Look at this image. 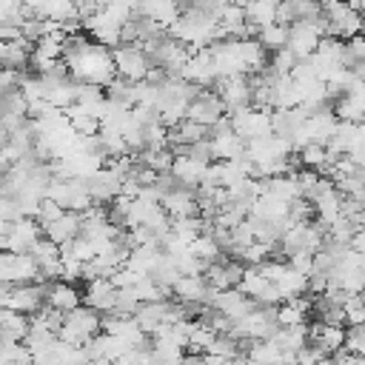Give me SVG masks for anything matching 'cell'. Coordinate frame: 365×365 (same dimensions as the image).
Instances as JSON below:
<instances>
[{"label": "cell", "instance_id": "cell-1", "mask_svg": "<svg viewBox=\"0 0 365 365\" xmlns=\"http://www.w3.org/2000/svg\"><path fill=\"white\" fill-rule=\"evenodd\" d=\"M63 63L68 66V74L77 83L106 86L117 74L114 71L111 51L103 43H91L86 34H74V31H66V40H63Z\"/></svg>", "mask_w": 365, "mask_h": 365}, {"label": "cell", "instance_id": "cell-2", "mask_svg": "<svg viewBox=\"0 0 365 365\" xmlns=\"http://www.w3.org/2000/svg\"><path fill=\"white\" fill-rule=\"evenodd\" d=\"M128 17H131V14H128L125 9L111 6V3H103L94 14H88V17L83 20V29H86L97 43L114 48V46L120 43V31H123V23H125Z\"/></svg>", "mask_w": 365, "mask_h": 365}, {"label": "cell", "instance_id": "cell-3", "mask_svg": "<svg viewBox=\"0 0 365 365\" xmlns=\"http://www.w3.org/2000/svg\"><path fill=\"white\" fill-rule=\"evenodd\" d=\"M100 322H103L100 311H94L86 302H80V305H74L71 311L63 314V325H60L57 336L71 342V345H83L86 339H91L100 331Z\"/></svg>", "mask_w": 365, "mask_h": 365}, {"label": "cell", "instance_id": "cell-4", "mask_svg": "<svg viewBox=\"0 0 365 365\" xmlns=\"http://www.w3.org/2000/svg\"><path fill=\"white\" fill-rule=\"evenodd\" d=\"M322 240H325V225L317 220V222H311V220H297V222H291L288 228H285V234L279 237V248H282V254L285 257H291V254H299V251H317L319 245H322Z\"/></svg>", "mask_w": 365, "mask_h": 365}, {"label": "cell", "instance_id": "cell-5", "mask_svg": "<svg viewBox=\"0 0 365 365\" xmlns=\"http://www.w3.org/2000/svg\"><path fill=\"white\" fill-rule=\"evenodd\" d=\"M322 17L328 23V34L348 40L362 31L365 14H359L348 0H322Z\"/></svg>", "mask_w": 365, "mask_h": 365}, {"label": "cell", "instance_id": "cell-6", "mask_svg": "<svg viewBox=\"0 0 365 365\" xmlns=\"http://www.w3.org/2000/svg\"><path fill=\"white\" fill-rule=\"evenodd\" d=\"M111 60H114V71L125 80H143L151 68V57L140 43H117L111 48Z\"/></svg>", "mask_w": 365, "mask_h": 365}, {"label": "cell", "instance_id": "cell-7", "mask_svg": "<svg viewBox=\"0 0 365 365\" xmlns=\"http://www.w3.org/2000/svg\"><path fill=\"white\" fill-rule=\"evenodd\" d=\"M228 123L231 128L248 143L254 137H265V134H274V125H271V108H257V106H245V108H237L228 114Z\"/></svg>", "mask_w": 365, "mask_h": 365}, {"label": "cell", "instance_id": "cell-8", "mask_svg": "<svg viewBox=\"0 0 365 365\" xmlns=\"http://www.w3.org/2000/svg\"><path fill=\"white\" fill-rule=\"evenodd\" d=\"M46 302V282L31 279V282H14L9 285V291L0 297V305L23 311V314H37Z\"/></svg>", "mask_w": 365, "mask_h": 365}, {"label": "cell", "instance_id": "cell-9", "mask_svg": "<svg viewBox=\"0 0 365 365\" xmlns=\"http://www.w3.org/2000/svg\"><path fill=\"white\" fill-rule=\"evenodd\" d=\"M225 111H237V108H245L251 106V77L248 74H228V77H217L214 83Z\"/></svg>", "mask_w": 365, "mask_h": 365}, {"label": "cell", "instance_id": "cell-10", "mask_svg": "<svg viewBox=\"0 0 365 365\" xmlns=\"http://www.w3.org/2000/svg\"><path fill=\"white\" fill-rule=\"evenodd\" d=\"M37 262L31 254H17V251H0V279L3 282H31L37 279Z\"/></svg>", "mask_w": 365, "mask_h": 365}, {"label": "cell", "instance_id": "cell-11", "mask_svg": "<svg viewBox=\"0 0 365 365\" xmlns=\"http://www.w3.org/2000/svg\"><path fill=\"white\" fill-rule=\"evenodd\" d=\"M40 237H43V225L34 217H17V220H11V225L6 231V251L29 254Z\"/></svg>", "mask_w": 365, "mask_h": 365}, {"label": "cell", "instance_id": "cell-12", "mask_svg": "<svg viewBox=\"0 0 365 365\" xmlns=\"http://www.w3.org/2000/svg\"><path fill=\"white\" fill-rule=\"evenodd\" d=\"M134 319L140 322V328L145 334H154L163 322H171V319H180V308L177 302H168L165 297L163 299H151V302H140V308L134 311Z\"/></svg>", "mask_w": 365, "mask_h": 365}, {"label": "cell", "instance_id": "cell-13", "mask_svg": "<svg viewBox=\"0 0 365 365\" xmlns=\"http://www.w3.org/2000/svg\"><path fill=\"white\" fill-rule=\"evenodd\" d=\"M182 77L191 80V83L200 86V88H211V86L217 83V68H214V60H211L208 46L191 51V57H188L185 66H182Z\"/></svg>", "mask_w": 365, "mask_h": 365}, {"label": "cell", "instance_id": "cell-14", "mask_svg": "<svg viewBox=\"0 0 365 365\" xmlns=\"http://www.w3.org/2000/svg\"><path fill=\"white\" fill-rule=\"evenodd\" d=\"M120 185H123V174L117 168H111L108 163H103L88 177V191H91L94 202H111L114 197H120Z\"/></svg>", "mask_w": 365, "mask_h": 365}, {"label": "cell", "instance_id": "cell-15", "mask_svg": "<svg viewBox=\"0 0 365 365\" xmlns=\"http://www.w3.org/2000/svg\"><path fill=\"white\" fill-rule=\"evenodd\" d=\"M214 291H217V288L208 285L205 274H180L177 282L171 285V297L180 299V302L194 299V302H205V305H208Z\"/></svg>", "mask_w": 365, "mask_h": 365}, {"label": "cell", "instance_id": "cell-16", "mask_svg": "<svg viewBox=\"0 0 365 365\" xmlns=\"http://www.w3.org/2000/svg\"><path fill=\"white\" fill-rule=\"evenodd\" d=\"M117 285L111 282V277H97V279H88L86 285V294H83V302L100 314H111L114 305H117Z\"/></svg>", "mask_w": 365, "mask_h": 365}, {"label": "cell", "instance_id": "cell-17", "mask_svg": "<svg viewBox=\"0 0 365 365\" xmlns=\"http://www.w3.org/2000/svg\"><path fill=\"white\" fill-rule=\"evenodd\" d=\"M211 308H217V311H222L225 317H231V319H240L242 314H248L257 302L251 299V297H245L237 285L234 288H217L214 294H211V302H208Z\"/></svg>", "mask_w": 365, "mask_h": 365}, {"label": "cell", "instance_id": "cell-18", "mask_svg": "<svg viewBox=\"0 0 365 365\" xmlns=\"http://www.w3.org/2000/svg\"><path fill=\"white\" fill-rule=\"evenodd\" d=\"M185 117H188V120H197V123H202V125H211L214 120L225 117V106H222L220 94H214V91H202V88H200V94L188 103Z\"/></svg>", "mask_w": 365, "mask_h": 365}, {"label": "cell", "instance_id": "cell-19", "mask_svg": "<svg viewBox=\"0 0 365 365\" xmlns=\"http://www.w3.org/2000/svg\"><path fill=\"white\" fill-rule=\"evenodd\" d=\"M205 168H208V163H202V160H194V157H188L185 151H180V154H174V163H171V174L180 180V185H185V188H194L197 191V185L205 180Z\"/></svg>", "mask_w": 365, "mask_h": 365}, {"label": "cell", "instance_id": "cell-20", "mask_svg": "<svg viewBox=\"0 0 365 365\" xmlns=\"http://www.w3.org/2000/svg\"><path fill=\"white\" fill-rule=\"evenodd\" d=\"M322 14L319 0H279L277 3V23H297V20H317Z\"/></svg>", "mask_w": 365, "mask_h": 365}, {"label": "cell", "instance_id": "cell-21", "mask_svg": "<svg viewBox=\"0 0 365 365\" xmlns=\"http://www.w3.org/2000/svg\"><path fill=\"white\" fill-rule=\"evenodd\" d=\"M80 211H68V208H63V214L60 217H54L51 222H46L43 225V234L51 240V242H57V245H63V242H68V240H74L77 234H80Z\"/></svg>", "mask_w": 365, "mask_h": 365}, {"label": "cell", "instance_id": "cell-22", "mask_svg": "<svg viewBox=\"0 0 365 365\" xmlns=\"http://www.w3.org/2000/svg\"><path fill=\"white\" fill-rule=\"evenodd\" d=\"M83 302V294L68 282V279H51L46 282V305L57 308V311H71L74 305Z\"/></svg>", "mask_w": 365, "mask_h": 365}, {"label": "cell", "instance_id": "cell-23", "mask_svg": "<svg viewBox=\"0 0 365 365\" xmlns=\"http://www.w3.org/2000/svg\"><path fill=\"white\" fill-rule=\"evenodd\" d=\"M305 108L302 106H291V108H271V125H274V134L285 137V140H294L297 131L302 128L305 123Z\"/></svg>", "mask_w": 365, "mask_h": 365}, {"label": "cell", "instance_id": "cell-24", "mask_svg": "<svg viewBox=\"0 0 365 365\" xmlns=\"http://www.w3.org/2000/svg\"><path fill=\"white\" fill-rule=\"evenodd\" d=\"M208 140H211V148H214V160H237V157L245 154V140L234 128H225V131H220Z\"/></svg>", "mask_w": 365, "mask_h": 365}, {"label": "cell", "instance_id": "cell-25", "mask_svg": "<svg viewBox=\"0 0 365 365\" xmlns=\"http://www.w3.org/2000/svg\"><path fill=\"white\" fill-rule=\"evenodd\" d=\"M248 217H259V220H285L288 217V202L268 194V191H259V197L251 202L248 208Z\"/></svg>", "mask_w": 365, "mask_h": 365}, {"label": "cell", "instance_id": "cell-26", "mask_svg": "<svg viewBox=\"0 0 365 365\" xmlns=\"http://www.w3.org/2000/svg\"><path fill=\"white\" fill-rule=\"evenodd\" d=\"M271 339L279 345L282 354H297L305 342H308V325L305 322H297V325H279Z\"/></svg>", "mask_w": 365, "mask_h": 365}, {"label": "cell", "instance_id": "cell-27", "mask_svg": "<svg viewBox=\"0 0 365 365\" xmlns=\"http://www.w3.org/2000/svg\"><path fill=\"white\" fill-rule=\"evenodd\" d=\"M29 331V314L0 305V339H20Z\"/></svg>", "mask_w": 365, "mask_h": 365}, {"label": "cell", "instance_id": "cell-28", "mask_svg": "<svg viewBox=\"0 0 365 365\" xmlns=\"http://www.w3.org/2000/svg\"><path fill=\"white\" fill-rule=\"evenodd\" d=\"M274 285H277L279 297H282V299H288V297H297V294H305V291H308V277H305V274H299L297 268H291V265L285 262V265H282V271L277 274Z\"/></svg>", "mask_w": 365, "mask_h": 365}, {"label": "cell", "instance_id": "cell-29", "mask_svg": "<svg viewBox=\"0 0 365 365\" xmlns=\"http://www.w3.org/2000/svg\"><path fill=\"white\" fill-rule=\"evenodd\" d=\"M277 3L279 0H248L242 9H245V23L262 29L268 23H277Z\"/></svg>", "mask_w": 365, "mask_h": 365}, {"label": "cell", "instance_id": "cell-30", "mask_svg": "<svg viewBox=\"0 0 365 365\" xmlns=\"http://www.w3.org/2000/svg\"><path fill=\"white\" fill-rule=\"evenodd\" d=\"M354 143H356V123H351V120H339L336 128H334V134H331V140L325 143V148H328L331 154L345 157L348 148H351Z\"/></svg>", "mask_w": 365, "mask_h": 365}, {"label": "cell", "instance_id": "cell-31", "mask_svg": "<svg viewBox=\"0 0 365 365\" xmlns=\"http://www.w3.org/2000/svg\"><path fill=\"white\" fill-rule=\"evenodd\" d=\"M137 160H140L143 165H148L151 171L163 174V171L171 168V163H174V151H171L168 145H163V148H140V151H137Z\"/></svg>", "mask_w": 365, "mask_h": 365}, {"label": "cell", "instance_id": "cell-32", "mask_svg": "<svg viewBox=\"0 0 365 365\" xmlns=\"http://www.w3.org/2000/svg\"><path fill=\"white\" fill-rule=\"evenodd\" d=\"M257 40H259L262 48L277 51V48H282L288 43V26L285 23H268V26L257 29Z\"/></svg>", "mask_w": 365, "mask_h": 365}, {"label": "cell", "instance_id": "cell-33", "mask_svg": "<svg viewBox=\"0 0 365 365\" xmlns=\"http://www.w3.org/2000/svg\"><path fill=\"white\" fill-rule=\"evenodd\" d=\"M268 285H271V279H265L257 265H245V271H242V277H240V282H237V288H240L245 297H251V299H257Z\"/></svg>", "mask_w": 365, "mask_h": 365}, {"label": "cell", "instance_id": "cell-34", "mask_svg": "<svg viewBox=\"0 0 365 365\" xmlns=\"http://www.w3.org/2000/svg\"><path fill=\"white\" fill-rule=\"evenodd\" d=\"M214 336H217V331H214L205 319H200V322L194 319V322H191V331H188V345H185V348H188L191 354H202V351H208V345H211Z\"/></svg>", "mask_w": 365, "mask_h": 365}, {"label": "cell", "instance_id": "cell-35", "mask_svg": "<svg viewBox=\"0 0 365 365\" xmlns=\"http://www.w3.org/2000/svg\"><path fill=\"white\" fill-rule=\"evenodd\" d=\"M188 251H191L194 257H200L205 265L222 257V248L214 242V237H211V234H197V237L188 242Z\"/></svg>", "mask_w": 365, "mask_h": 365}, {"label": "cell", "instance_id": "cell-36", "mask_svg": "<svg viewBox=\"0 0 365 365\" xmlns=\"http://www.w3.org/2000/svg\"><path fill=\"white\" fill-rule=\"evenodd\" d=\"M362 63H365V37H362V31H359V34H354V37H348V40H345L342 66L356 68V66H362Z\"/></svg>", "mask_w": 365, "mask_h": 365}, {"label": "cell", "instance_id": "cell-37", "mask_svg": "<svg viewBox=\"0 0 365 365\" xmlns=\"http://www.w3.org/2000/svg\"><path fill=\"white\" fill-rule=\"evenodd\" d=\"M46 17L63 23V26H66V23H77V20H80V17H77V3H74V0H51Z\"/></svg>", "mask_w": 365, "mask_h": 365}, {"label": "cell", "instance_id": "cell-38", "mask_svg": "<svg viewBox=\"0 0 365 365\" xmlns=\"http://www.w3.org/2000/svg\"><path fill=\"white\" fill-rule=\"evenodd\" d=\"M168 145V128L163 123L143 125V148H163Z\"/></svg>", "mask_w": 365, "mask_h": 365}, {"label": "cell", "instance_id": "cell-39", "mask_svg": "<svg viewBox=\"0 0 365 365\" xmlns=\"http://www.w3.org/2000/svg\"><path fill=\"white\" fill-rule=\"evenodd\" d=\"M131 291L137 294V299H140V302H151V299H163V297H168V294H165V291H163V288H160L148 274H145L143 279H137V282L131 285Z\"/></svg>", "mask_w": 365, "mask_h": 365}, {"label": "cell", "instance_id": "cell-40", "mask_svg": "<svg viewBox=\"0 0 365 365\" xmlns=\"http://www.w3.org/2000/svg\"><path fill=\"white\" fill-rule=\"evenodd\" d=\"M342 314H345V322H351V325L365 322V299H362V294H348L345 302H342Z\"/></svg>", "mask_w": 365, "mask_h": 365}, {"label": "cell", "instance_id": "cell-41", "mask_svg": "<svg viewBox=\"0 0 365 365\" xmlns=\"http://www.w3.org/2000/svg\"><path fill=\"white\" fill-rule=\"evenodd\" d=\"M231 245L228 248H245V245H251L257 237H254V228H251V222H248V217H242L240 222H234L231 228Z\"/></svg>", "mask_w": 365, "mask_h": 365}, {"label": "cell", "instance_id": "cell-42", "mask_svg": "<svg viewBox=\"0 0 365 365\" xmlns=\"http://www.w3.org/2000/svg\"><path fill=\"white\" fill-rule=\"evenodd\" d=\"M299 163L308 168H319L325 163V145L322 143H305L299 148Z\"/></svg>", "mask_w": 365, "mask_h": 365}, {"label": "cell", "instance_id": "cell-43", "mask_svg": "<svg viewBox=\"0 0 365 365\" xmlns=\"http://www.w3.org/2000/svg\"><path fill=\"white\" fill-rule=\"evenodd\" d=\"M297 60H299V57H297V54H294L288 46H282V48H277V51H274L271 66H274L279 74H291V68L297 66Z\"/></svg>", "mask_w": 365, "mask_h": 365}, {"label": "cell", "instance_id": "cell-44", "mask_svg": "<svg viewBox=\"0 0 365 365\" xmlns=\"http://www.w3.org/2000/svg\"><path fill=\"white\" fill-rule=\"evenodd\" d=\"M63 214V205H57L51 197H43L40 202H37V214H34V220L40 222V225H46V222H51L54 217H60Z\"/></svg>", "mask_w": 365, "mask_h": 365}, {"label": "cell", "instance_id": "cell-45", "mask_svg": "<svg viewBox=\"0 0 365 365\" xmlns=\"http://www.w3.org/2000/svg\"><path fill=\"white\" fill-rule=\"evenodd\" d=\"M305 311L302 308H297V305H291V302H285V305H279L277 308V322L279 325H297V322H305Z\"/></svg>", "mask_w": 365, "mask_h": 365}, {"label": "cell", "instance_id": "cell-46", "mask_svg": "<svg viewBox=\"0 0 365 365\" xmlns=\"http://www.w3.org/2000/svg\"><path fill=\"white\" fill-rule=\"evenodd\" d=\"M182 151H185L188 157H194V160H202V163H211V160H214V148H211V140H208V137H202V140L185 145Z\"/></svg>", "mask_w": 365, "mask_h": 365}, {"label": "cell", "instance_id": "cell-47", "mask_svg": "<svg viewBox=\"0 0 365 365\" xmlns=\"http://www.w3.org/2000/svg\"><path fill=\"white\" fill-rule=\"evenodd\" d=\"M48 3L51 0H20V6L26 9V14H34V17H46Z\"/></svg>", "mask_w": 365, "mask_h": 365}, {"label": "cell", "instance_id": "cell-48", "mask_svg": "<svg viewBox=\"0 0 365 365\" xmlns=\"http://www.w3.org/2000/svg\"><path fill=\"white\" fill-rule=\"evenodd\" d=\"M354 165H362L365 168V140H356L351 148H348V154H345Z\"/></svg>", "mask_w": 365, "mask_h": 365}, {"label": "cell", "instance_id": "cell-49", "mask_svg": "<svg viewBox=\"0 0 365 365\" xmlns=\"http://www.w3.org/2000/svg\"><path fill=\"white\" fill-rule=\"evenodd\" d=\"M9 165H11V160H9V157H6V151L0 148V174H3V171H6Z\"/></svg>", "mask_w": 365, "mask_h": 365}, {"label": "cell", "instance_id": "cell-50", "mask_svg": "<svg viewBox=\"0 0 365 365\" xmlns=\"http://www.w3.org/2000/svg\"><path fill=\"white\" fill-rule=\"evenodd\" d=\"M9 225H11V220H6V217H0V237H6V231H9Z\"/></svg>", "mask_w": 365, "mask_h": 365}, {"label": "cell", "instance_id": "cell-51", "mask_svg": "<svg viewBox=\"0 0 365 365\" xmlns=\"http://www.w3.org/2000/svg\"><path fill=\"white\" fill-rule=\"evenodd\" d=\"M217 3H222V6H225V3H237V6H245L248 0H217Z\"/></svg>", "mask_w": 365, "mask_h": 365}, {"label": "cell", "instance_id": "cell-52", "mask_svg": "<svg viewBox=\"0 0 365 365\" xmlns=\"http://www.w3.org/2000/svg\"><path fill=\"white\" fill-rule=\"evenodd\" d=\"M359 225H362V228H365V211H362V217H359Z\"/></svg>", "mask_w": 365, "mask_h": 365}, {"label": "cell", "instance_id": "cell-53", "mask_svg": "<svg viewBox=\"0 0 365 365\" xmlns=\"http://www.w3.org/2000/svg\"><path fill=\"white\" fill-rule=\"evenodd\" d=\"M362 37H365V23H362Z\"/></svg>", "mask_w": 365, "mask_h": 365}]
</instances>
